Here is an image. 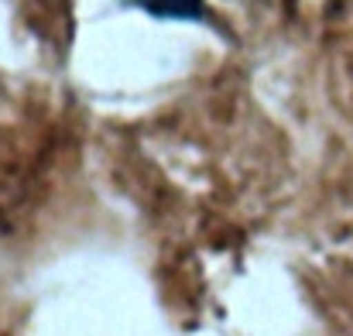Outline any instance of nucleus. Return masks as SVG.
<instances>
[{
  "instance_id": "obj_1",
  "label": "nucleus",
  "mask_w": 353,
  "mask_h": 336,
  "mask_svg": "<svg viewBox=\"0 0 353 336\" xmlns=\"http://www.w3.org/2000/svg\"><path fill=\"white\" fill-rule=\"evenodd\" d=\"M144 7H151L154 14H185V17H199L203 3L199 0H141Z\"/></svg>"
}]
</instances>
